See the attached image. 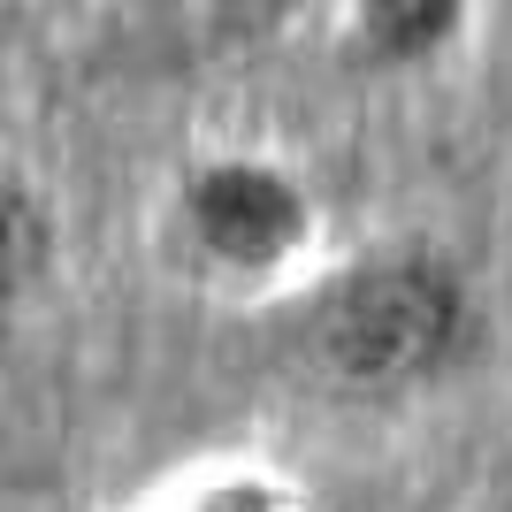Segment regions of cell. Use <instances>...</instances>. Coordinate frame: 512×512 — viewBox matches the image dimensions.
<instances>
[{
    "mask_svg": "<svg viewBox=\"0 0 512 512\" xmlns=\"http://www.w3.org/2000/svg\"><path fill=\"white\" fill-rule=\"evenodd\" d=\"M467 344V283L436 253H383L314 306V360L352 398H398Z\"/></svg>",
    "mask_w": 512,
    "mask_h": 512,
    "instance_id": "6da1fadb",
    "label": "cell"
},
{
    "mask_svg": "<svg viewBox=\"0 0 512 512\" xmlns=\"http://www.w3.org/2000/svg\"><path fill=\"white\" fill-rule=\"evenodd\" d=\"M184 230H192V245L214 268L276 276L306 245L314 214H306V192L283 169H268V161H207L184 184Z\"/></svg>",
    "mask_w": 512,
    "mask_h": 512,
    "instance_id": "7a4b0ae2",
    "label": "cell"
},
{
    "mask_svg": "<svg viewBox=\"0 0 512 512\" xmlns=\"http://www.w3.org/2000/svg\"><path fill=\"white\" fill-rule=\"evenodd\" d=\"M459 31H467V8H459V0H360V8H352L360 54L367 62H390V69L444 54Z\"/></svg>",
    "mask_w": 512,
    "mask_h": 512,
    "instance_id": "3957f363",
    "label": "cell"
},
{
    "mask_svg": "<svg viewBox=\"0 0 512 512\" xmlns=\"http://www.w3.org/2000/svg\"><path fill=\"white\" fill-rule=\"evenodd\" d=\"M46 268H54V214L16 169H0V314L31 299Z\"/></svg>",
    "mask_w": 512,
    "mask_h": 512,
    "instance_id": "277c9868",
    "label": "cell"
}]
</instances>
